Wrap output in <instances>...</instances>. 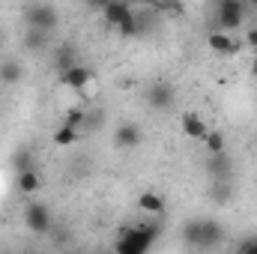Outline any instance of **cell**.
Here are the masks:
<instances>
[{"label":"cell","mask_w":257,"mask_h":254,"mask_svg":"<svg viewBox=\"0 0 257 254\" xmlns=\"http://www.w3.org/2000/svg\"><path fill=\"white\" fill-rule=\"evenodd\" d=\"M0 42H3V33H0Z\"/></svg>","instance_id":"obj_24"},{"label":"cell","mask_w":257,"mask_h":254,"mask_svg":"<svg viewBox=\"0 0 257 254\" xmlns=\"http://www.w3.org/2000/svg\"><path fill=\"white\" fill-rule=\"evenodd\" d=\"M180 126H183V135H186L189 141H200V144H203V138L209 135L206 120H203L197 111H186V114L180 117Z\"/></svg>","instance_id":"obj_7"},{"label":"cell","mask_w":257,"mask_h":254,"mask_svg":"<svg viewBox=\"0 0 257 254\" xmlns=\"http://www.w3.org/2000/svg\"><path fill=\"white\" fill-rule=\"evenodd\" d=\"M245 45H248L251 51H257V27H251V30H248V36H245Z\"/></svg>","instance_id":"obj_22"},{"label":"cell","mask_w":257,"mask_h":254,"mask_svg":"<svg viewBox=\"0 0 257 254\" xmlns=\"http://www.w3.org/2000/svg\"><path fill=\"white\" fill-rule=\"evenodd\" d=\"M48 39H51V36H45V33H39V30H30V27H27V33H24V45H27L30 51H42V48L48 45Z\"/></svg>","instance_id":"obj_17"},{"label":"cell","mask_w":257,"mask_h":254,"mask_svg":"<svg viewBox=\"0 0 257 254\" xmlns=\"http://www.w3.org/2000/svg\"><path fill=\"white\" fill-rule=\"evenodd\" d=\"M147 102H150L156 111H168V108L174 105V90H171V84H153Z\"/></svg>","instance_id":"obj_10"},{"label":"cell","mask_w":257,"mask_h":254,"mask_svg":"<svg viewBox=\"0 0 257 254\" xmlns=\"http://www.w3.org/2000/svg\"><path fill=\"white\" fill-rule=\"evenodd\" d=\"M203 147H206L209 156H227V138H224V132L209 129V135L203 138Z\"/></svg>","instance_id":"obj_13"},{"label":"cell","mask_w":257,"mask_h":254,"mask_svg":"<svg viewBox=\"0 0 257 254\" xmlns=\"http://www.w3.org/2000/svg\"><path fill=\"white\" fill-rule=\"evenodd\" d=\"M156 242L153 227H128L126 233L114 242V254H150Z\"/></svg>","instance_id":"obj_2"},{"label":"cell","mask_w":257,"mask_h":254,"mask_svg":"<svg viewBox=\"0 0 257 254\" xmlns=\"http://www.w3.org/2000/svg\"><path fill=\"white\" fill-rule=\"evenodd\" d=\"M236 254H257V236L242 239V242H239V248H236Z\"/></svg>","instance_id":"obj_21"},{"label":"cell","mask_w":257,"mask_h":254,"mask_svg":"<svg viewBox=\"0 0 257 254\" xmlns=\"http://www.w3.org/2000/svg\"><path fill=\"white\" fill-rule=\"evenodd\" d=\"M39 189H42V180H39L36 171H24V174H18V191H21V194H36Z\"/></svg>","instance_id":"obj_15"},{"label":"cell","mask_w":257,"mask_h":254,"mask_svg":"<svg viewBox=\"0 0 257 254\" xmlns=\"http://www.w3.org/2000/svg\"><path fill=\"white\" fill-rule=\"evenodd\" d=\"M138 209L147 215H165V200L159 191H141L138 194Z\"/></svg>","instance_id":"obj_11"},{"label":"cell","mask_w":257,"mask_h":254,"mask_svg":"<svg viewBox=\"0 0 257 254\" xmlns=\"http://www.w3.org/2000/svg\"><path fill=\"white\" fill-rule=\"evenodd\" d=\"M206 45H209L212 54H221V57H233V54L239 51V42H236L230 33H221V30H212V33L206 36Z\"/></svg>","instance_id":"obj_8"},{"label":"cell","mask_w":257,"mask_h":254,"mask_svg":"<svg viewBox=\"0 0 257 254\" xmlns=\"http://www.w3.org/2000/svg\"><path fill=\"white\" fill-rule=\"evenodd\" d=\"M12 168H15L18 174H24V171H33V153H30V150H21V153H15V159H12Z\"/></svg>","instance_id":"obj_19"},{"label":"cell","mask_w":257,"mask_h":254,"mask_svg":"<svg viewBox=\"0 0 257 254\" xmlns=\"http://www.w3.org/2000/svg\"><path fill=\"white\" fill-rule=\"evenodd\" d=\"M128 12H132V6H128V3H120V0H111V3L102 6V18H105V24H111V27H120Z\"/></svg>","instance_id":"obj_12"},{"label":"cell","mask_w":257,"mask_h":254,"mask_svg":"<svg viewBox=\"0 0 257 254\" xmlns=\"http://www.w3.org/2000/svg\"><path fill=\"white\" fill-rule=\"evenodd\" d=\"M141 30H144V27H141V18H138V12H135V6H132V12L123 18V24L117 27V33H120L123 39H132V36H138Z\"/></svg>","instance_id":"obj_16"},{"label":"cell","mask_w":257,"mask_h":254,"mask_svg":"<svg viewBox=\"0 0 257 254\" xmlns=\"http://www.w3.org/2000/svg\"><path fill=\"white\" fill-rule=\"evenodd\" d=\"M251 78L257 81V54H254V60H251Z\"/></svg>","instance_id":"obj_23"},{"label":"cell","mask_w":257,"mask_h":254,"mask_svg":"<svg viewBox=\"0 0 257 254\" xmlns=\"http://www.w3.org/2000/svg\"><path fill=\"white\" fill-rule=\"evenodd\" d=\"M24 18H27V27H30V30H39V33H45V36H51V33L57 30V24H60V12H57L54 6H48V3H33V6H27V9H24Z\"/></svg>","instance_id":"obj_4"},{"label":"cell","mask_w":257,"mask_h":254,"mask_svg":"<svg viewBox=\"0 0 257 254\" xmlns=\"http://www.w3.org/2000/svg\"><path fill=\"white\" fill-rule=\"evenodd\" d=\"M245 15H248V6L239 3V0H218L215 6V30L221 33H230V30H239L245 24Z\"/></svg>","instance_id":"obj_3"},{"label":"cell","mask_w":257,"mask_h":254,"mask_svg":"<svg viewBox=\"0 0 257 254\" xmlns=\"http://www.w3.org/2000/svg\"><path fill=\"white\" fill-rule=\"evenodd\" d=\"M21 78H24V69H21L18 60H3L0 63V81L3 84H18Z\"/></svg>","instance_id":"obj_14"},{"label":"cell","mask_w":257,"mask_h":254,"mask_svg":"<svg viewBox=\"0 0 257 254\" xmlns=\"http://www.w3.org/2000/svg\"><path fill=\"white\" fill-rule=\"evenodd\" d=\"M183 239H186V245H192V248H212V245H218V242L224 239V230H221V224L212 221V218H192V221L183 227Z\"/></svg>","instance_id":"obj_1"},{"label":"cell","mask_w":257,"mask_h":254,"mask_svg":"<svg viewBox=\"0 0 257 254\" xmlns=\"http://www.w3.org/2000/svg\"><path fill=\"white\" fill-rule=\"evenodd\" d=\"M60 84H63L66 90H75V93H84L90 84H93V72L87 69V66L75 63L72 69H66L60 72Z\"/></svg>","instance_id":"obj_6"},{"label":"cell","mask_w":257,"mask_h":254,"mask_svg":"<svg viewBox=\"0 0 257 254\" xmlns=\"http://www.w3.org/2000/svg\"><path fill=\"white\" fill-rule=\"evenodd\" d=\"M114 144H117V150H135V147H141V129L135 126V123H120L117 132H114Z\"/></svg>","instance_id":"obj_9"},{"label":"cell","mask_w":257,"mask_h":254,"mask_svg":"<svg viewBox=\"0 0 257 254\" xmlns=\"http://www.w3.org/2000/svg\"><path fill=\"white\" fill-rule=\"evenodd\" d=\"M51 212H48V206L45 203H36V200H30L27 206H24V227L30 230V233H36V236H42V233H48L51 230Z\"/></svg>","instance_id":"obj_5"},{"label":"cell","mask_w":257,"mask_h":254,"mask_svg":"<svg viewBox=\"0 0 257 254\" xmlns=\"http://www.w3.org/2000/svg\"><path fill=\"white\" fill-rule=\"evenodd\" d=\"M54 144H57V147H72V144H78V132L69 129V126H60L54 132Z\"/></svg>","instance_id":"obj_18"},{"label":"cell","mask_w":257,"mask_h":254,"mask_svg":"<svg viewBox=\"0 0 257 254\" xmlns=\"http://www.w3.org/2000/svg\"><path fill=\"white\" fill-rule=\"evenodd\" d=\"M63 126H69V129H75V132H78V126H84V111H72V114H66Z\"/></svg>","instance_id":"obj_20"}]
</instances>
